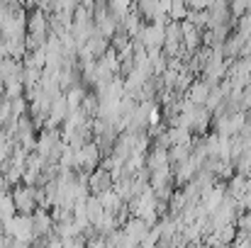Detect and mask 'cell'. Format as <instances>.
I'll list each match as a JSON object with an SVG mask.
<instances>
[{"mask_svg":"<svg viewBox=\"0 0 251 248\" xmlns=\"http://www.w3.org/2000/svg\"><path fill=\"white\" fill-rule=\"evenodd\" d=\"M12 202H15V209H20L22 214L27 212H32L34 209V204H37V195H34V190L32 187H17L15 192H12Z\"/></svg>","mask_w":251,"mask_h":248,"instance_id":"cell-1","label":"cell"}]
</instances>
